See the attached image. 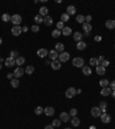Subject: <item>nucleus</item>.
Listing matches in <instances>:
<instances>
[{"label": "nucleus", "instance_id": "2", "mask_svg": "<svg viewBox=\"0 0 115 129\" xmlns=\"http://www.w3.org/2000/svg\"><path fill=\"white\" fill-rule=\"evenodd\" d=\"M69 58H70V54L68 52H65V51H63L62 53L59 54V61L60 62H67L68 60H69Z\"/></svg>", "mask_w": 115, "mask_h": 129}, {"label": "nucleus", "instance_id": "55", "mask_svg": "<svg viewBox=\"0 0 115 129\" xmlns=\"http://www.w3.org/2000/svg\"><path fill=\"white\" fill-rule=\"evenodd\" d=\"M1 44H2V38L0 37V45H1Z\"/></svg>", "mask_w": 115, "mask_h": 129}, {"label": "nucleus", "instance_id": "10", "mask_svg": "<svg viewBox=\"0 0 115 129\" xmlns=\"http://www.w3.org/2000/svg\"><path fill=\"white\" fill-rule=\"evenodd\" d=\"M5 65H6V67H13L14 65H16V62H15V59H13V58H7L5 60Z\"/></svg>", "mask_w": 115, "mask_h": 129}, {"label": "nucleus", "instance_id": "37", "mask_svg": "<svg viewBox=\"0 0 115 129\" xmlns=\"http://www.w3.org/2000/svg\"><path fill=\"white\" fill-rule=\"evenodd\" d=\"M69 21V15L67 14V13H65V14H62L61 15V22H68Z\"/></svg>", "mask_w": 115, "mask_h": 129}, {"label": "nucleus", "instance_id": "4", "mask_svg": "<svg viewBox=\"0 0 115 129\" xmlns=\"http://www.w3.org/2000/svg\"><path fill=\"white\" fill-rule=\"evenodd\" d=\"M75 95H76V89L75 88H68L67 91H66V97L70 99V98H74Z\"/></svg>", "mask_w": 115, "mask_h": 129}, {"label": "nucleus", "instance_id": "18", "mask_svg": "<svg viewBox=\"0 0 115 129\" xmlns=\"http://www.w3.org/2000/svg\"><path fill=\"white\" fill-rule=\"evenodd\" d=\"M96 72L98 75H104L106 73V68L102 67V66H97L96 67Z\"/></svg>", "mask_w": 115, "mask_h": 129}, {"label": "nucleus", "instance_id": "58", "mask_svg": "<svg viewBox=\"0 0 115 129\" xmlns=\"http://www.w3.org/2000/svg\"><path fill=\"white\" fill-rule=\"evenodd\" d=\"M114 50H115V45H114Z\"/></svg>", "mask_w": 115, "mask_h": 129}, {"label": "nucleus", "instance_id": "24", "mask_svg": "<svg viewBox=\"0 0 115 129\" xmlns=\"http://www.w3.org/2000/svg\"><path fill=\"white\" fill-rule=\"evenodd\" d=\"M75 13H76V8H75L72 5L68 6V7H67V14L68 15H74Z\"/></svg>", "mask_w": 115, "mask_h": 129}, {"label": "nucleus", "instance_id": "44", "mask_svg": "<svg viewBox=\"0 0 115 129\" xmlns=\"http://www.w3.org/2000/svg\"><path fill=\"white\" fill-rule=\"evenodd\" d=\"M17 55H19L17 51H12V52H10V58H13V59H16Z\"/></svg>", "mask_w": 115, "mask_h": 129}, {"label": "nucleus", "instance_id": "1", "mask_svg": "<svg viewBox=\"0 0 115 129\" xmlns=\"http://www.w3.org/2000/svg\"><path fill=\"white\" fill-rule=\"evenodd\" d=\"M72 65L75 66V67H84V60H83V58H74L72 59Z\"/></svg>", "mask_w": 115, "mask_h": 129}, {"label": "nucleus", "instance_id": "6", "mask_svg": "<svg viewBox=\"0 0 115 129\" xmlns=\"http://www.w3.org/2000/svg\"><path fill=\"white\" fill-rule=\"evenodd\" d=\"M22 31H23V30H22V28H21L20 25H14V27L12 28V35H14V36H20Z\"/></svg>", "mask_w": 115, "mask_h": 129}, {"label": "nucleus", "instance_id": "40", "mask_svg": "<svg viewBox=\"0 0 115 129\" xmlns=\"http://www.w3.org/2000/svg\"><path fill=\"white\" fill-rule=\"evenodd\" d=\"M60 124H61V120L59 119H55V120H53V122H52V126L53 127H60Z\"/></svg>", "mask_w": 115, "mask_h": 129}, {"label": "nucleus", "instance_id": "19", "mask_svg": "<svg viewBox=\"0 0 115 129\" xmlns=\"http://www.w3.org/2000/svg\"><path fill=\"white\" fill-rule=\"evenodd\" d=\"M83 30H84L85 32H91L92 25L90 23H87V22H84V23H83Z\"/></svg>", "mask_w": 115, "mask_h": 129}, {"label": "nucleus", "instance_id": "16", "mask_svg": "<svg viewBox=\"0 0 115 129\" xmlns=\"http://www.w3.org/2000/svg\"><path fill=\"white\" fill-rule=\"evenodd\" d=\"M54 108L53 107H46V108H44V113L47 115V116H52L53 114H54Z\"/></svg>", "mask_w": 115, "mask_h": 129}, {"label": "nucleus", "instance_id": "39", "mask_svg": "<svg viewBox=\"0 0 115 129\" xmlns=\"http://www.w3.org/2000/svg\"><path fill=\"white\" fill-rule=\"evenodd\" d=\"M43 112H44V108H43V107H40V106H38V107H36V108H35V113H36L37 115H40Z\"/></svg>", "mask_w": 115, "mask_h": 129}, {"label": "nucleus", "instance_id": "50", "mask_svg": "<svg viewBox=\"0 0 115 129\" xmlns=\"http://www.w3.org/2000/svg\"><path fill=\"white\" fill-rule=\"evenodd\" d=\"M44 129H54V127H53L52 124H47V126H45Z\"/></svg>", "mask_w": 115, "mask_h": 129}, {"label": "nucleus", "instance_id": "49", "mask_svg": "<svg viewBox=\"0 0 115 129\" xmlns=\"http://www.w3.org/2000/svg\"><path fill=\"white\" fill-rule=\"evenodd\" d=\"M94 42H101L100 36H94Z\"/></svg>", "mask_w": 115, "mask_h": 129}, {"label": "nucleus", "instance_id": "22", "mask_svg": "<svg viewBox=\"0 0 115 129\" xmlns=\"http://www.w3.org/2000/svg\"><path fill=\"white\" fill-rule=\"evenodd\" d=\"M61 32H62L63 36H69V35H72V28H69V27H65V28L61 30Z\"/></svg>", "mask_w": 115, "mask_h": 129}, {"label": "nucleus", "instance_id": "33", "mask_svg": "<svg viewBox=\"0 0 115 129\" xmlns=\"http://www.w3.org/2000/svg\"><path fill=\"white\" fill-rule=\"evenodd\" d=\"M1 19H2V21H4V22H9L10 20H12V16H10L9 14H2Z\"/></svg>", "mask_w": 115, "mask_h": 129}, {"label": "nucleus", "instance_id": "31", "mask_svg": "<svg viewBox=\"0 0 115 129\" xmlns=\"http://www.w3.org/2000/svg\"><path fill=\"white\" fill-rule=\"evenodd\" d=\"M90 65L91 66H99V62H98V58H91L90 59Z\"/></svg>", "mask_w": 115, "mask_h": 129}, {"label": "nucleus", "instance_id": "21", "mask_svg": "<svg viewBox=\"0 0 115 129\" xmlns=\"http://www.w3.org/2000/svg\"><path fill=\"white\" fill-rule=\"evenodd\" d=\"M47 14H48V8L45 7V6H43V7L39 9V15H40V16H47Z\"/></svg>", "mask_w": 115, "mask_h": 129}, {"label": "nucleus", "instance_id": "3", "mask_svg": "<svg viewBox=\"0 0 115 129\" xmlns=\"http://www.w3.org/2000/svg\"><path fill=\"white\" fill-rule=\"evenodd\" d=\"M12 23L14 24V25H19L21 22H22V17H21V15H19V14H15V15H13L12 16Z\"/></svg>", "mask_w": 115, "mask_h": 129}, {"label": "nucleus", "instance_id": "29", "mask_svg": "<svg viewBox=\"0 0 115 129\" xmlns=\"http://www.w3.org/2000/svg\"><path fill=\"white\" fill-rule=\"evenodd\" d=\"M82 37H83V35H82L79 31H76V32L74 34V39H75L76 42H81V40H82Z\"/></svg>", "mask_w": 115, "mask_h": 129}, {"label": "nucleus", "instance_id": "52", "mask_svg": "<svg viewBox=\"0 0 115 129\" xmlns=\"http://www.w3.org/2000/svg\"><path fill=\"white\" fill-rule=\"evenodd\" d=\"M22 30H23L24 32H27V31L29 30V29H28V27H23V28H22Z\"/></svg>", "mask_w": 115, "mask_h": 129}, {"label": "nucleus", "instance_id": "30", "mask_svg": "<svg viewBox=\"0 0 115 129\" xmlns=\"http://www.w3.org/2000/svg\"><path fill=\"white\" fill-rule=\"evenodd\" d=\"M24 72L27 73V74H29V75H31V74L35 72V67L34 66H28V67L24 69Z\"/></svg>", "mask_w": 115, "mask_h": 129}, {"label": "nucleus", "instance_id": "23", "mask_svg": "<svg viewBox=\"0 0 115 129\" xmlns=\"http://www.w3.org/2000/svg\"><path fill=\"white\" fill-rule=\"evenodd\" d=\"M77 50H79V51H83V50H85L86 48V44L85 42H83V40H81V42H78L77 43Z\"/></svg>", "mask_w": 115, "mask_h": 129}, {"label": "nucleus", "instance_id": "43", "mask_svg": "<svg viewBox=\"0 0 115 129\" xmlns=\"http://www.w3.org/2000/svg\"><path fill=\"white\" fill-rule=\"evenodd\" d=\"M57 28H58V30H62L63 28H65V25H63V22H58V24H57Z\"/></svg>", "mask_w": 115, "mask_h": 129}, {"label": "nucleus", "instance_id": "27", "mask_svg": "<svg viewBox=\"0 0 115 129\" xmlns=\"http://www.w3.org/2000/svg\"><path fill=\"white\" fill-rule=\"evenodd\" d=\"M70 121H72V124L74 126V127H78V126H79V123H81V121H79V119H78L77 116H74Z\"/></svg>", "mask_w": 115, "mask_h": 129}, {"label": "nucleus", "instance_id": "59", "mask_svg": "<svg viewBox=\"0 0 115 129\" xmlns=\"http://www.w3.org/2000/svg\"><path fill=\"white\" fill-rule=\"evenodd\" d=\"M0 60H1V57H0Z\"/></svg>", "mask_w": 115, "mask_h": 129}, {"label": "nucleus", "instance_id": "15", "mask_svg": "<svg viewBox=\"0 0 115 129\" xmlns=\"http://www.w3.org/2000/svg\"><path fill=\"white\" fill-rule=\"evenodd\" d=\"M105 25L107 29H114L115 28V21L114 20H107Z\"/></svg>", "mask_w": 115, "mask_h": 129}, {"label": "nucleus", "instance_id": "41", "mask_svg": "<svg viewBox=\"0 0 115 129\" xmlns=\"http://www.w3.org/2000/svg\"><path fill=\"white\" fill-rule=\"evenodd\" d=\"M77 113H78V111H77L76 108H72V110H70V112H69V115L74 118V116H76V115H77Z\"/></svg>", "mask_w": 115, "mask_h": 129}, {"label": "nucleus", "instance_id": "8", "mask_svg": "<svg viewBox=\"0 0 115 129\" xmlns=\"http://www.w3.org/2000/svg\"><path fill=\"white\" fill-rule=\"evenodd\" d=\"M13 74H14V76L16 77V78H20V77H21L24 74V69L22 67H17L14 70V73H13Z\"/></svg>", "mask_w": 115, "mask_h": 129}, {"label": "nucleus", "instance_id": "12", "mask_svg": "<svg viewBox=\"0 0 115 129\" xmlns=\"http://www.w3.org/2000/svg\"><path fill=\"white\" fill-rule=\"evenodd\" d=\"M37 55L39 58H45L46 55H48V51L46 48H39L38 51H37Z\"/></svg>", "mask_w": 115, "mask_h": 129}, {"label": "nucleus", "instance_id": "13", "mask_svg": "<svg viewBox=\"0 0 115 129\" xmlns=\"http://www.w3.org/2000/svg\"><path fill=\"white\" fill-rule=\"evenodd\" d=\"M48 58H50V59H52V60H58V58H59V53H58L55 50L48 51Z\"/></svg>", "mask_w": 115, "mask_h": 129}, {"label": "nucleus", "instance_id": "38", "mask_svg": "<svg viewBox=\"0 0 115 129\" xmlns=\"http://www.w3.org/2000/svg\"><path fill=\"white\" fill-rule=\"evenodd\" d=\"M43 21H44V19L40 16V15H36V16H35V22H36V24L42 23Z\"/></svg>", "mask_w": 115, "mask_h": 129}, {"label": "nucleus", "instance_id": "35", "mask_svg": "<svg viewBox=\"0 0 115 129\" xmlns=\"http://www.w3.org/2000/svg\"><path fill=\"white\" fill-rule=\"evenodd\" d=\"M76 21L78 22V23L83 24L84 22H85V17H84L83 15H77V16H76Z\"/></svg>", "mask_w": 115, "mask_h": 129}, {"label": "nucleus", "instance_id": "60", "mask_svg": "<svg viewBox=\"0 0 115 129\" xmlns=\"http://www.w3.org/2000/svg\"><path fill=\"white\" fill-rule=\"evenodd\" d=\"M114 21H115V20H114Z\"/></svg>", "mask_w": 115, "mask_h": 129}, {"label": "nucleus", "instance_id": "17", "mask_svg": "<svg viewBox=\"0 0 115 129\" xmlns=\"http://www.w3.org/2000/svg\"><path fill=\"white\" fill-rule=\"evenodd\" d=\"M43 22L46 24L47 27H50V25H52V24H53V19L51 17V16H48V15H47V16H45V17H44Z\"/></svg>", "mask_w": 115, "mask_h": 129}, {"label": "nucleus", "instance_id": "9", "mask_svg": "<svg viewBox=\"0 0 115 129\" xmlns=\"http://www.w3.org/2000/svg\"><path fill=\"white\" fill-rule=\"evenodd\" d=\"M100 119H101V121H102V123H109L112 118H110L109 114H107V113H102V114L100 115Z\"/></svg>", "mask_w": 115, "mask_h": 129}, {"label": "nucleus", "instance_id": "46", "mask_svg": "<svg viewBox=\"0 0 115 129\" xmlns=\"http://www.w3.org/2000/svg\"><path fill=\"white\" fill-rule=\"evenodd\" d=\"M91 21H92V16H91V15H87V16L85 17V22H87V23H90Z\"/></svg>", "mask_w": 115, "mask_h": 129}, {"label": "nucleus", "instance_id": "5", "mask_svg": "<svg viewBox=\"0 0 115 129\" xmlns=\"http://www.w3.org/2000/svg\"><path fill=\"white\" fill-rule=\"evenodd\" d=\"M101 110L99 108V107H92L91 108V115L93 116V118H99L101 115Z\"/></svg>", "mask_w": 115, "mask_h": 129}, {"label": "nucleus", "instance_id": "42", "mask_svg": "<svg viewBox=\"0 0 115 129\" xmlns=\"http://www.w3.org/2000/svg\"><path fill=\"white\" fill-rule=\"evenodd\" d=\"M31 31H32V32H38V31H39V25H38V24L32 25V27H31Z\"/></svg>", "mask_w": 115, "mask_h": 129}, {"label": "nucleus", "instance_id": "20", "mask_svg": "<svg viewBox=\"0 0 115 129\" xmlns=\"http://www.w3.org/2000/svg\"><path fill=\"white\" fill-rule=\"evenodd\" d=\"M15 62H16V65H19V67H22V65L25 62V59L20 55V57H17L16 59H15Z\"/></svg>", "mask_w": 115, "mask_h": 129}, {"label": "nucleus", "instance_id": "32", "mask_svg": "<svg viewBox=\"0 0 115 129\" xmlns=\"http://www.w3.org/2000/svg\"><path fill=\"white\" fill-rule=\"evenodd\" d=\"M10 85L13 86V88H19V85H20L19 80H17V78H14V80H12V81H10Z\"/></svg>", "mask_w": 115, "mask_h": 129}, {"label": "nucleus", "instance_id": "56", "mask_svg": "<svg viewBox=\"0 0 115 129\" xmlns=\"http://www.w3.org/2000/svg\"><path fill=\"white\" fill-rule=\"evenodd\" d=\"M1 67H2V65H1V63H0V69H1Z\"/></svg>", "mask_w": 115, "mask_h": 129}, {"label": "nucleus", "instance_id": "45", "mask_svg": "<svg viewBox=\"0 0 115 129\" xmlns=\"http://www.w3.org/2000/svg\"><path fill=\"white\" fill-rule=\"evenodd\" d=\"M104 61H105V59H104V57H102V55H100V57L98 58V62H99V66H101Z\"/></svg>", "mask_w": 115, "mask_h": 129}, {"label": "nucleus", "instance_id": "57", "mask_svg": "<svg viewBox=\"0 0 115 129\" xmlns=\"http://www.w3.org/2000/svg\"><path fill=\"white\" fill-rule=\"evenodd\" d=\"M65 129H72V128H65Z\"/></svg>", "mask_w": 115, "mask_h": 129}, {"label": "nucleus", "instance_id": "48", "mask_svg": "<svg viewBox=\"0 0 115 129\" xmlns=\"http://www.w3.org/2000/svg\"><path fill=\"white\" fill-rule=\"evenodd\" d=\"M109 88L112 89V91H114V90H115V80L112 82V83H110V86H109Z\"/></svg>", "mask_w": 115, "mask_h": 129}, {"label": "nucleus", "instance_id": "34", "mask_svg": "<svg viewBox=\"0 0 115 129\" xmlns=\"http://www.w3.org/2000/svg\"><path fill=\"white\" fill-rule=\"evenodd\" d=\"M60 35H61V31H60V30H58V29H55V30H53V31H52V37H53V38H58V37H60Z\"/></svg>", "mask_w": 115, "mask_h": 129}, {"label": "nucleus", "instance_id": "53", "mask_svg": "<svg viewBox=\"0 0 115 129\" xmlns=\"http://www.w3.org/2000/svg\"><path fill=\"white\" fill-rule=\"evenodd\" d=\"M110 95L113 96V98H115V90H114V91H112V93H110Z\"/></svg>", "mask_w": 115, "mask_h": 129}, {"label": "nucleus", "instance_id": "7", "mask_svg": "<svg viewBox=\"0 0 115 129\" xmlns=\"http://www.w3.org/2000/svg\"><path fill=\"white\" fill-rule=\"evenodd\" d=\"M59 119L61 120V122H68V121H70V115H69V113L62 112V113L60 114V118H59Z\"/></svg>", "mask_w": 115, "mask_h": 129}, {"label": "nucleus", "instance_id": "51", "mask_svg": "<svg viewBox=\"0 0 115 129\" xmlns=\"http://www.w3.org/2000/svg\"><path fill=\"white\" fill-rule=\"evenodd\" d=\"M13 76H14V74H12V73H9V74L7 75V78H9V80H13Z\"/></svg>", "mask_w": 115, "mask_h": 129}, {"label": "nucleus", "instance_id": "36", "mask_svg": "<svg viewBox=\"0 0 115 129\" xmlns=\"http://www.w3.org/2000/svg\"><path fill=\"white\" fill-rule=\"evenodd\" d=\"M99 84H100L101 88H107L108 84H109V82H108V80H101V81L99 82Z\"/></svg>", "mask_w": 115, "mask_h": 129}, {"label": "nucleus", "instance_id": "54", "mask_svg": "<svg viewBox=\"0 0 115 129\" xmlns=\"http://www.w3.org/2000/svg\"><path fill=\"white\" fill-rule=\"evenodd\" d=\"M90 129H96V127H94V126H91V127H90Z\"/></svg>", "mask_w": 115, "mask_h": 129}, {"label": "nucleus", "instance_id": "47", "mask_svg": "<svg viewBox=\"0 0 115 129\" xmlns=\"http://www.w3.org/2000/svg\"><path fill=\"white\" fill-rule=\"evenodd\" d=\"M101 66H102V67H107V66H109V61H108V60H105V61L102 62V65H101Z\"/></svg>", "mask_w": 115, "mask_h": 129}, {"label": "nucleus", "instance_id": "14", "mask_svg": "<svg viewBox=\"0 0 115 129\" xmlns=\"http://www.w3.org/2000/svg\"><path fill=\"white\" fill-rule=\"evenodd\" d=\"M100 93H101V96L107 97V96H109L110 93H112V89H110V88H108V86H107V88H102Z\"/></svg>", "mask_w": 115, "mask_h": 129}, {"label": "nucleus", "instance_id": "26", "mask_svg": "<svg viewBox=\"0 0 115 129\" xmlns=\"http://www.w3.org/2000/svg\"><path fill=\"white\" fill-rule=\"evenodd\" d=\"M99 108L101 110L102 113H106V108H107V101H100L99 103Z\"/></svg>", "mask_w": 115, "mask_h": 129}, {"label": "nucleus", "instance_id": "11", "mask_svg": "<svg viewBox=\"0 0 115 129\" xmlns=\"http://www.w3.org/2000/svg\"><path fill=\"white\" fill-rule=\"evenodd\" d=\"M51 67L54 69V70H59L60 68H61V62L59 61V60H53L51 62Z\"/></svg>", "mask_w": 115, "mask_h": 129}, {"label": "nucleus", "instance_id": "28", "mask_svg": "<svg viewBox=\"0 0 115 129\" xmlns=\"http://www.w3.org/2000/svg\"><path fill=\"white\" fill-rule=\"evenodd\" d=\"M82 70H83V74L86 75V76H89V75H91V68L87 67V66H84V67L82 68Z\"/></svg>", "mask_w": 115, "mask_h": 129}, {"label": "nucleus", "instance_id": "25", "mask_svg": "<svg viewBox=\"0 0 115 129\" xmlns=\"http://www.w3.org/2000/svg\"><path fill=\"white\" fill-rule=\"evenodd\" d=\"M63 50H65V45H63L62 43H57V45H55V51H57L58 53L59 52H63Z\"/></svg>", "mask_w": 115, "mask_h": 129}]
</instances>
